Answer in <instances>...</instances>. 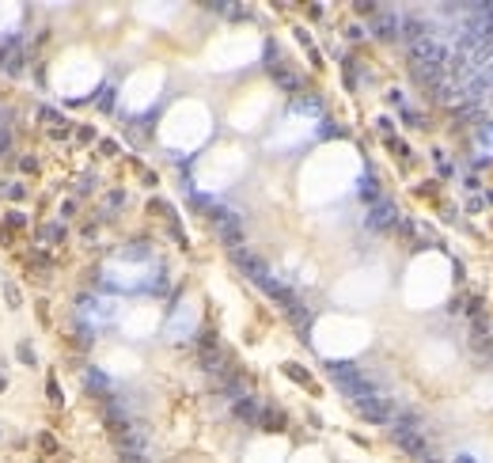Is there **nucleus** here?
<instances>
[{"label": "nucleus", "instance_id": "nucleus-1", "mask_svg": "<svg viewBox=\"0 0 493 463\" xmlns=\"http://www.w3.org/2000/svg\"><path fill=\"white\" fill-rule=\"evenodd\" d=\"M353 410L361 414L364 421H391V418H395V410H391V403H383V399H376V395H364V399H353Z\"/></svg>", "mask_w": 493, "mask_h": 463}, {"label": "nucleus", "instance_id": "nucleus-5", "mask_svg": "<svg viewBox=\"0 0 493 463\" xmlns=\"http://www.w3.org/2000/svg\"><path fill=\"white\" fill-rule=\"evenodd\" d=\"M235 418H243L247 425H254V418H258V406H254L251 399H239V403H235Z\"/></svg>", "mask_w": 493, "mask_h": 463}, {"label": "nucleus", "instance_id": "nucleus-6", "mask_svg": "<svg viewBox=\"0 0 493 463\" xmlns=\"http://www.w3.org/2000/svg\"><path fill=\"white\" fill-rule=\"evenodd\" d=\"M121 463H144V455L140 452H121Z\"/></svg>", "mask_w": 493, "mask_h": 463}, {"label": "nucleus", "instance_id": "nucleus-3", "mask_svg": "<svg viewBox=\"0 0 493 463\" xmlns=\"http://www.w3.org/2000/svg\"><path fill=\"white\" fill-rule=\"evenodd\" d=\"M372 31H376L380 38H395V35H398V16H395V12L376 8V23H372Z\"/></svg>", "mask_w": 493, "mask_h": 463}, {"label": "nucleus", "instance_id": "nucleus-4", "mask_svg": "<svg viewBox=\"0 0 493 463\" xmlns=\"http://www.w3.org/2000/svg\"><path fill=\"white\" fill-rule=\"evenodd\" d=\"M395 205H391V201H380V205L372 209V216H368V224H372V228H391V224H395Z\"/></svg>", "mask_w": 493, "mask_h": 463}, {"label": "nucleus", "instance_id": "nucleus-2", "mask_svg": "<svg viewBox=\"0 0 493 463\" xmlns=\"http://www.w3.org/2000/svg\"><path fill=\"white\" fill-rule=\"evenodd\" d=\"M232 262H235V266H239V270H243L247 277H254V281H262V277L269 274V270L262 266L258 258H254L251 251H243V247H235V251H232Z\"/></svg>", "mask_w": 493, "mask_h": 463}]
</instances>
